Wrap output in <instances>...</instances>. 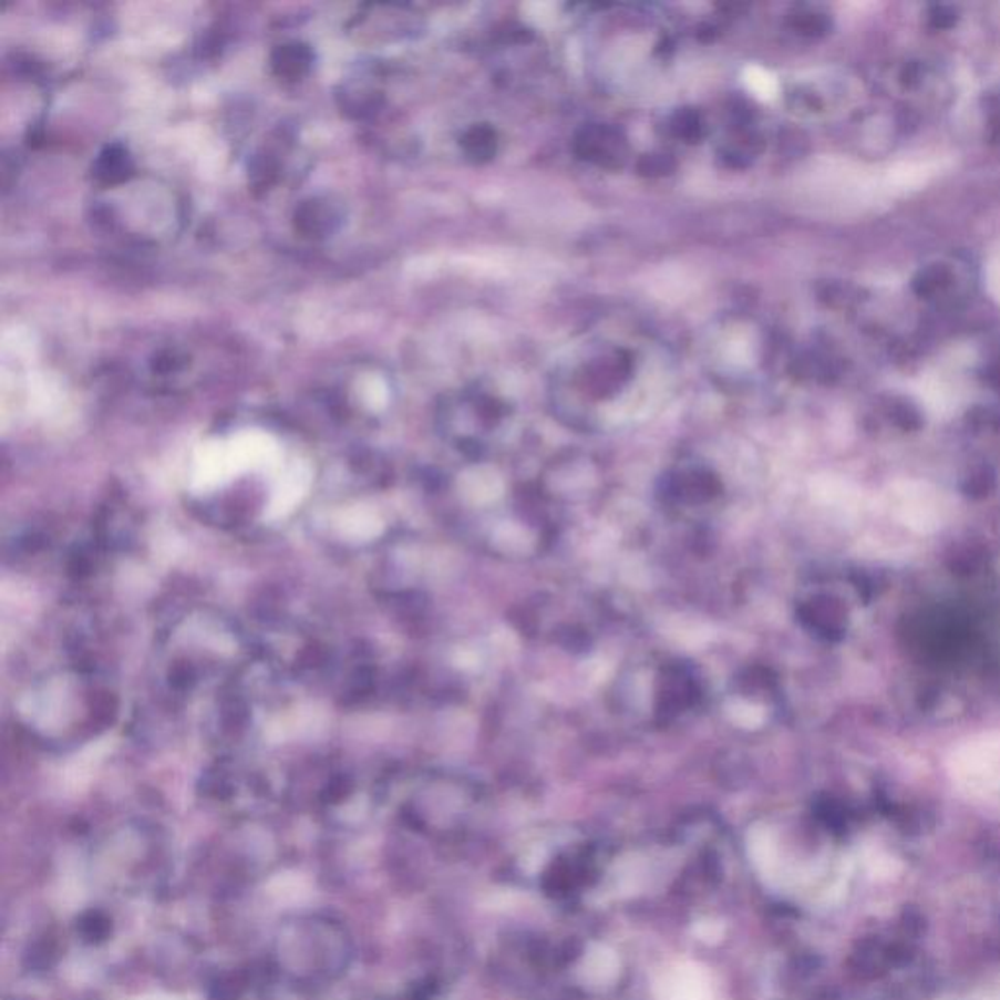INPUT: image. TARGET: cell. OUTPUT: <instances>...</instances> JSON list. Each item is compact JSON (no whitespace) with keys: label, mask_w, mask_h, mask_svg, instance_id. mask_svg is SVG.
<instances>
[{"label":"cell","mask_w":1000,"mask_h":1000,"mask_svg":"<svg viewBox=\"0 0 1000 1000\" xmlns=\"http://www.w3.org/2000/svg\"><path fill=\"white\" fill-rule=\"evenodd\" d=\"M729 718L739 728L753 729L762 723V710L749 702H735L729 705Z\"/></svg>","instance_id":"cell-9"},{"label":"cell","mask_w":1000,"mask_h":1000,"mask_svg":"<svg viewBox=\"0 0 1000 1000\" xmlns=\"http://www.w3.org/2000/svg\"><path fill=\"white\" fill-rule=\"evenodd\" d=\"M278 963L301 983H324L347 971L350 940L344 928L329 918H299L278 936Z\"/></svg>","instance_id":"cell-1"},{"label":"cell","mask_w":1000,"mask_h":1000,"mask_svg":"<svg viewBox=\"0 0 1000 1000\" xmlns=\"http://www.w3.org/2000/svg\"><path fill=\"white\" fill-rule=\"evenodd\" d=\"M94 176L100 184L114 186V184L124 183L132 176L133 163L130 153L124 145L114 143L104 147L100 153L96 163H94Z\"/></svg>","instance_id":"cell-3"},{"label":"cell","mask_w":1000,"mask_h":1000,"mask_svg":"<svg viewBox=\"0 0 1000 1000\" xmlns=\"http://www.w3.org/2000/svg\"><path fill=\"white\" fill-rule=\"evenodd\" d=\"M930 20H932V24L936 28H950V25L956 24V10L950 9V7H936L932 10V14H930Z\"/></svg>","instance_id":"cell-11"},{"label":"cell","mask_w":1000,"mask_h":1000,"mask_svg":"<svg viewBox=\"0 0 1000 1000\" xmlns=\"http://www.w3.org/2000/svg\"><path fill=\"white\" fill-rule=\"evenodd\" d=\"M339 224V217L327 202L311 199L299 206L296 212V229L306 237H323Z\"/></svg>","instance_id":"cell-4"},{"label":"cell","mask_w":1000,"mask_h":1000,"mask_svg":"<svg viewBox=\"0 0 1000 1000\" xmlns=\"http://www.w3.org/2000/svg\"><path fill=\"white\" fill-rule=\"evenodd\" d=\"M948 281H950V274L940 266H932L918 274L917 280H915V290L918 296L928 298V296H935L938 291H942V288L948 286Z\"/></svg>","instance_id":"cell-8"},{"label":"cell","mask_w":1000,"mask_h":1000,"mask_svg":"<svg viewBox=\"0 0 1000 1000\" xmlns=\"http://www.w3.org/2000/svg\"><path fill=\"white\" fill-rule=\"evenodd\" d=\"M653 994L654 1000H718L713 977L694 961H682L664 969L654 981Z\"/></svg>","instance_id":"cell-2"},{"label":"cell","mask_w":1000,"mask_h":1000,"mask_svg":"<svg viewBox=\"0 0 1000 1000\" xmlns=\"http://www.w3.org/2000/svg\"><path fill=\"white\" fill-rule=\"evenodd\" d=\"M83 932L86 938H104L109 935V918L102 917L100 913H91L83 920Z\"/></svg>","instance_id":"cell-10"},{"label":"cell","mask_w":1000,"mask_h":1000,"mask_svg":"<svg viewBox=\"0 0 1000 1000\" xmlns=\"http://www.w3.org/2000/svg\"><path fill=\"white\" fill-rule=\"evenodd\" d=\"M311 63H313V53L306 43H286L274 51V73L288 81H296L299 76L306 75Z\"/></svg>","instance_id":"cell-6"},{"label":"cell","mask_w":1000,"mask_h":1000,"mask_svg":"<svg viewBox=\"0 0 1000 1000\" xmlns=\"http://www.w3.org/2000/svg\"><path fill=\"white\" fill-rule=\"evenodd\" d=\"M618 973H620V961L612 950H608L604 946H595L592 950H588L587 956L583 959V966H580L583 981L590 987H606V984L612 983Z\"/></svg>","instance_id":"cell-5"},{"label":"cell","mask_w":1000,"mask_h":1000,"mask_svg":"<svg viewBox=\"0 0 1000 1000\" xmlns=\"http://www.w3.org/2000/svg\"><path fill=\"white\" fill-rule=\"evenodd\" d=\"M465 495L470 496L475 503H488L495 501L503 493V483L496 477L495 473H483L481 470L470 473L463 483Z\"/></svg>","instance_id":"cell-7"}]
</instances>
